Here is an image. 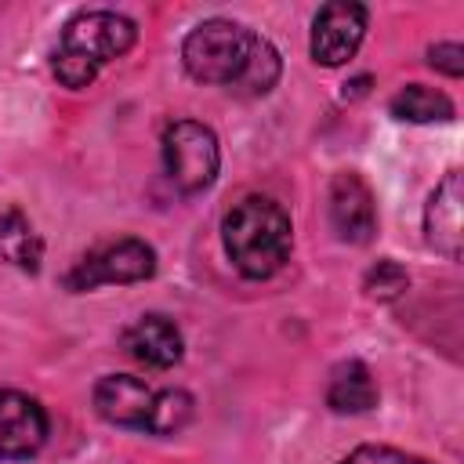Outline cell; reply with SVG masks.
<instances>
[{"label": "cell", "instance_id": "6da1fadb", "mask_svg": "<svg viewBox=\"0 0 464 464\" xmlns=\"http://www.w3.org/2000/svg\"><path fill=\"white\" fill-rule=\"evenodd\" d=\"M221 239L239 276L268 279L290 257V214L268 196H246L225 214Z\"/></svg>", "mask_w": 464, "mask_h": 464}, {"label": "cell", "instance_id": "7a4b0ae2", "mask_svg": "<svg viewBox=\"0 0 464 464\" xmlns=\"http://www.w3.org/2000/svg\"><path fill=\"white\" fill-rule=\"evenodd\" d=\"M134 40H138V29L127 14L83 11L62 29L58 51H54V76L65 87L80 91L98 76V69L105 62L127 54L134 47Z\"/></svg>", "mask_w": 464, "mask_h": 464}, {"label": "cell", "instance_id": "3957f363", "mask_svg": "<svg viewBox=\"0 0 464 464\" xmlns=\"http://www.w3.org/2000/svg\"><path fill=\"white\" fill-rule=\"evenodd\" d=\"M254 40H257V33H250L246 25H239L232 18H207L185 36L181 62L192 80L232 87L239 80V72L246 69Z\"/></svg>", "mask_w": 464, "mask_h": 464}, {"label": "cell", "instance_id": "277c9868", "mask_svg": "<svg viewBox=\"0 0 464 464\" xmlns=\"http://www.w3.org/2000/svg\"><path fill=\"white\" fill-rule=\"evenodd\" d=\"M163 167L174 188L185 196L210 188L221 167V149L214 130L199 120H174L163 130Z\"/></svg>", "mask_w": 464, "mask_h": 464}, {"label": "cell", "instance_id": "5b68a950", "mask_svg": "<svg viewBox=\"0 0 464 464\" xmlns=\"http://www.w3.org/2000/svg\"><path fill=\"white\" fill-rule=\"evenodd\" d=\"M152 272H156V250L145 239L127 236V239H112V243L87 250L65 276V286L83 294L105 283H141Z\"/></svg>", "mask_w": 464, "mask_h": 464}, {"label": "cell", "instance_id": "8992f818", "mask_svg": "<svg viewBox=\"0 0 464 464\" xmlns=\"http://www.w3.org/2000/svg\"><path fill=\"white\" fill-rule=\"evenodd\" d=\"M362 36H366V7L334 0L312 22V58L326 69L344 65L359 51Z\"/></svg>", "mask_w": 464, "mask_h": 464}, {"label": "cell", "instance_id": "52a82bcc", "mask_svg": "<svg viewBox=\"0 0 464 464\" xmlns=\"http://www.w3.org/2000/svg\"><path fill=\"white\" fill-rule=\"evenodd\" d=\"M330 221H334V232L344 239V243H370L373 232H377V207H373V192L370 185L344 170V174H334L330 181Z\"/></svg>", "mask_w": 464, "mask_h": 464}, {"label": "cell", "instance_id": "ba28073f", "mask_svg": "<svg viewBox=\"0 0 464 464\" xmlns=\"http://www.w3.org/2000/svg\"><path fill=\"white\" fill-rule=\"evenodd\" d=\"M47 442V413L22 392H0V457L25 460Z\"/></svg>", "mask_w": 464, "mask_h": 464}, {"label": "cell", "instance_id": "9c48e42d", "mask_svg": "<svg viewBox=\"0 0 464 464\" xmlns=\"http://www.w3.org/2000/svg\"><path fill=\"white\" fill-rule=\"evenodd\" d=\"M460 203H464V188H460V170H450L435 192L428 196V207H424V232H428V243L457 261L460 257V239H464V218H460Z\"/></svg>", "mask_w": 464, "mask_h": 464}, {"label": "cell", "instance_id": "30bf717a", "mask_svg": "<svg viewBox=\"0 0 464 464\" xmlns=\"http://www.w3.org/2000/svg\"><path fill=\"white\" fill-rule=\"evenodd\" d=\"M152 399H156V392L141 377H130V373H109L94 384V410L109 424H120V428H141L145 431L149 413H152Z\"/></svg>", "mask_w": 464, "mask_h": 464}, {"label": "cell", "instance_id": "8fae6325", "mask_svg": "<svg viewBox=\"0 0 464 464\" xmlns=\"http://www.w3.org/2000/svg\"><path fill=\"white\" fill-rule=\"evenodd\" d=\"M123 352L152 370H170L174 362H181L185 341H181V330L174 319L149 312L123 330Z\"/></svg>", "mask_w": 464, "mask_h": 464}, {"label": "cell", "instance_id": "7c38bea8", "mask_svg": "<svg viewBox=\"0 0 464 464\" xmlns=\"http://www.w3.org/2000/svg\"><path fill=\"white\" fill-rule=\"evenodd\" d=\"M326 406L334 413H366L377 406V381L366 362L344 359L330 370L326 381Z\"/></svg>", "mask_w": 464, "mask_h": 464}, {"label": "cell", "instance_id": "4fadbf2b", "mask_svg": "<svg viewBox=\"0 0 464 464\" xmlns=\"http://www.w3.org/2000/svg\"><path fill=\"white\" fill-rule=\"evenodd\" d=\"M0 254H4L14 268H22V272H36V268H40L44 239L36 236L33 221H29L18 207H11V210L0 214Z\"/></svg>", "mask_w": 464, "mask_h": 464}, {"label": "cell", "instance_id": "5bb4252c", "mask_svg": "<svg viewBox=\"0 0 464 464\" xmlns=\"http://www.w3.org/2000/svg\"><path fill=\"white\" fill-rule=\"evenodd\" d=\"M392 116L406 120V123H435V120H450L453 116V102L424 83H410L392 98Z\"/></svg>", "mask_w": 464, "mask_h": 464}, {"label": "cell", "instance_id": "9a60e30c", "mask_svg": "<svg viewBox=\"0 0 464 464\" xmlns=\"http://www.w3.org/2000/svg\"><path fill=\"white\" fill-rule=\"evenodd\" d=\"M279 51L265 40V36H257L254 40V51H250V58H246V69L239 72V80L228 87V91H236V94H243V98H257V94H268L272 87H276V80H279Z\"/></svg>", "mask_w": 464, "mask_h": 464}, {"label": "cell", "instance_id": "2e32d148", "mask_svg": "<svg viewBox=\"0 0 464 464\" xmlns=\"http://www.w3.org/2000/svg\"><path fill=\"white\" fill-rule=\"evenodd\" d=\"M188 420H192V395L185 388H167V392H156L145 431L149 435H178Z\"/></svg>", "mask_w": 464, "mask_h": 464}, {"label": "cell", "instance_id": "e0dca14e", "mask_svg": "<svg viewBox=\"0 0 464 464\" xmlns=\"http://www.w3.org/2000/svg\"><path fill=\"white\" fill-rule=\"evenodd\" d=\"M366 294L370 297H377V301H395L406 286H410V276H406V268L402 265H395V261H377L370 272H366Z\"/></svg>", "mask_w": 464, "mask_h": 464}, {"label": "cell", "instance_id": "ac0fdd59", "mask_svg": "<svg viewBox=\"0 0 464 464\" xmlns=\"http://www.w3.org/2000/svg\"><path fill=\"white\" fill-rule=\"evenodd\" d=\"M341 464H431V460L402 453V450H392V446H359Z\"/></svg>", "mask_w": 464, "mask_h": 464}, {"label": "cell", "instance_id": "d6986e66", "mask_svg": "<svg viewBox=\"0 0 464 464\" xmlns=\"http://www.w3.org/2000/svg\"><path fill=\"white\" fill-rule=\"evenodd\" d=\"M428 62H431V69H439L446 76H460L464 72V47L460 44H435L428 51Z\"/></svg>", "mask_w": 464, "mask_h": 464}, {"label": "cell", "instance_id": "ffe728a7", "mask_svg": "<svg viewBox=\"0 0 464 464\" xmlns=\"http://www.w3.org/2000/svg\"><path fill=\"white\" fill-rule=\"evenodd\" d=\"M366 87H370V76H355L352 83H344V98H359L366 94Z\"/></svg>", "mask_w": 464, "mask_h": 464}]
</instances>
